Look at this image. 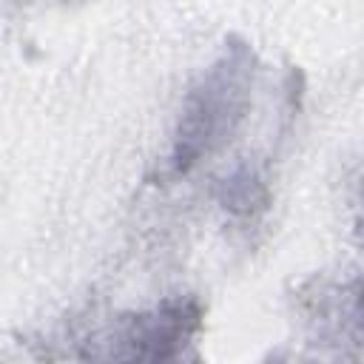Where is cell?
Listing matches in <instances>:
<instances>
[{"instance_id": "obj_1", "label": "cell", "mask_w": 364, "mask_h": 364, "mask_svg": "<svg viewBox=\"0 0 364 364\" xmlns=\"http://www.w3.org/2000/svg\"><path fill=\"white\" fill-rule=\"evenodd\" d=\"M242 68L236 65V60H225L222 65H216L210 71V77L205 80L202 91L193 94L191 105H188V117L185 125L179 128V145L173 154V162L179 171H185L191 162H196V156H202V151L210 148L213 139H219L216 134L225 131L230 117H239V82H242Z\"/></svg>"}]
</instances>
